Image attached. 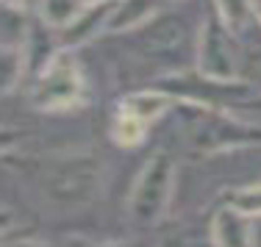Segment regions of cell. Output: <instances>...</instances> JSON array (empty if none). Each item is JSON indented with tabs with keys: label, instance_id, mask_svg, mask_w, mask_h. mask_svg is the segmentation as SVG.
Instances as JSON below:
<instances>
[{
	"label": "cell",
	"instance_id": "cell-1",
	"mask_svg": "<svg viewBox=\"0 0 261 247\" xmlns=\"http://www.w3.org/2000/svg\"><path fill=\"white\" fill-rule=\"evenodd\" d=\"M178 122L186 145L203 156L242 147L261 145V125L247 117L236 114L228 106H211V103H178Z\"/></svg>",
	"mask_w": 261,
	"mask_h": 247
},
{
	"label": "cell",
	"instance_id": "cell-2",
	"mask_svg": "<svg viewBox=\"0 0 261 247\" xmlns=\"http://www.w3.org/2000/svg\"><path fill=\"white\" fill-rule=\"evenodd\" d=\"M86 103V78L84 67L78 61L75 50L56 47L50 59L42 61L36 70L34 86H31V106L59 114V111H72Z\"/></svg>",
	"mask_w": 261,
	"mask_h": 247
},
{
	"label": "cell",
	"instance_id": "cell-3",
	"mask_svg": "<svg viewBox=\"0 0 261 247\" xmlns=\"http://www.w3.org/2000/svg\"><path fill=\"white\" fill-rule=\"evenodd\" d=\"M175 175H178V164L172 158V153L167 150L153 153L145 161L128 197V217L136 225L147 228L156 225L164 217L167 206L172 200V189H175Z\"/></svg>",
	"mask_w": 261,
	"mask_h": 247
},
{
	"label": "cell",
	"instance_id": "cell-4",
	"mask_svg": "<svg viewBox=\"0 0 261 247\" xmlns=\"http://www.w3.org/2000/svg\"><path fill=\"white\" fill-rule=\"evenodd\" d=\"M195 70L217 81H242L233 50V34L211 11L195 36Z\"/></svg>",
	"mask_w": 261,
	"mask_h": 247
},
{
	"label": "cell",
	"instance_id": "cell-5",
	"mask_svg": "<svg viewBox=\"0 0 261 247\" xmlns=\"http://www.w3.org/2000/svg\"><path fill=\"white\" fill-rule=\"evenodd\" d=\"M39 178L47 192L61 200H84L97 186V161L89 153H67L42 161Z\"/></svg>",
	"mask_w": 261,
	"mask_h": 247
},
{
	"label": "cell",
	"instance_id": "cell-6",
	"mask_svg": "<svg viewBox=\"0 0 261 247\" xmlns=\"http://www.w3.org/2000/svg\"><path fill=\"white\" fill-rule=\"evenodd\" d=\"M189 39V28L181 17H153L147 25L134 31V45L145 59H167L178 53Z\"/></svg>",
	"mask_w": 261,
	"mask_h": 247
},
{
	"label": "cell",
	"instance_id": "cell-7",
	"mask_svg": "<svg viewBox=\"0 0 261 247\" xmlns=\"http://www.w3.org/2000/svg\"><path fill=\"white\" fill-rule=\"evenodd\" d=\"M117 0H89L84 6V11L59 31V47H67V50H78V47L89 45L97 36H106L109 31V20L114 14Z\"/></svg>",
	"mask_w": 261,
	"mask_h": 247
},
{
	"label": "cell",
	"instance_id": "cell-8",
	"mask_svg": "<svg viewBox=\"0 0 261 247\" xmlns=\"http://www.w3.org/2000/svg\"><path fill=\"white\" fill-rule=\"evenodd\" d=\"M178 103L181 100H178L172 92L161 89V86H150V89H136V92L122 95L114 108L125 111V114H134V117H139L142 122L153 125V122H159L164 114H170L172 108H178Z\"/></svg>",
	"mask_w": 261,
	"mask_h": 247
},
{
	"label": "cell",
	"instance_id": "cell-9",
	"mask_svg": "<svg viewBox=\"0 0 261 247\" xmlns=\"http://www.w3.org/2000/svg\"><path fill=\"white\" fill-rule=\"evenodd\" d=\"M253 217L242 214L231 203L220 206L211 217V239L214 247H253Z\"/></svg>",
	"mask_w": 261,
	"mask_h": 247
},
{
	"label": "cell",
	"instance_id": "cell-10",
	"mask_svg": "<svg viewBox=\"0 0 261 247\" xmlns=\"http://www.w3.org/2000/svg\"><path fill=\"white\" fill-rule=\"evenodd\" d=\"M159 9H161V0H117L106 36L134 34L136 28L147 25L159 14Z\"/></svg>",
	"mask_w": 261,
	"mask_h": 247
},
{
	"label": "cell",
	"instance_id": "cell-11",
	"mask_svg": "<svg viewBox=\"0 0 261 247\" xmlns=\"http://www.w3.org/2000/svg\"><path fill=\"white\" fill-rule=\"evenodd\" d=\"M147 122H142L139 117L134 114H125V111L114 108V120H111V128H109V136L114 145L120 147H139L147 136Z\"/></svg>",
	"mask_w": 261,
	"mask_h": 247
},
{
	"label": "cell",
	"instance_id": "cell-12",
	"mask_svg": "<svg viewBox=\"0 0 261 247\" xmlns=\"http://www.w3.org/2000/svg\"><path fill=\"white\" fill-rule=\"evenodd\" d=\"M86 3H89V0H39V3H36V11H39L42 22H45L47 28L61 31L84 11Z\"/></svg>",
	"mask_w": 261,
	"mask_h": 247
},
{
	"label": "cell",
	"instance_id": "cell-13",
	"mask_svg": "<svg viewBox=\"0 0 261 247\" xmlns=\"http://www.w3.org/2000/svg\"><path fill=\"white\" fill-rule=\"evenodd\" d=\"M214 14L231 34H239L256 17V3L253 0H214Z\"/></svg>",
	"mask_w": 261,
	"mask_h": 247
},
{
	"label": "cell",
	"instance_id": "cell-14",
	"mask_svg": "<svg viewBox=\"0 0 261 247\" xmlns=\"http://www.w3.org/2000/svg\"><path fill=\"white\" fill-rule=\"evenodd\" d=\"M25 64H28V47L25 45H3V56H0V75H3V92L6 95L22 81Z\"/></svg>",
	"mask_w": 261,
	"mask_h": 247
},
{
	"label": "cell",
	"instance_id": "cell-15",
	"mask_svg": "<svg viewBox=\"0 0 261 247\" xmlns=\"http://www.w3.org/2000/svg\"><path fill=\"white\" fill-rule=\"evenodd\" d=\"M228 203L233 208H239L242 214H247V217H261V183L236 189V192L228 195Z\"/></svg>",
	"mask_w": 261,
	"mask_h": 247
},
{
	"label": "cell",
	"instance_id": "cell-16",
	"mask_svg": "<svg viewBox=\"0 0 261 247\" xmlns=\"http://www.w3.org/2000/svg\"><path fill=\"white\" fill-rule=\"evenodd\" d=\"M228 108H233L236 114H250L247 120L261 122V97H258V100H250V97H245V100L233 103V106H228Z\"/></svg>",
	"mask_w": 261,
	"mask_h": 247
},
{
	"label": "cell",
	"instance_id": "cell-17",
	"mask_svg": "<svg viewBox=\"0 0 261 247\" xmlns=\"http://www.w3.org/2000/svg\"><path fill=\"white\" fill-rule=\"evenodd\" d=\"M106 247H145L139 242H117V244H106Z\"/></svg>",
	"mask_w": 261,
	"mask_h": 247
},
{
	"label": "cell",
	"instance_id": "cell-18",
	"mask_svg": "<svg viewBox=\"0 0 261 247\" xmlns=\"http://www.w3.org/2000/svg\"><path fill=\"white\" fill-rule=\"evenodd\" d=\"M6 247H11V244H6ZM17 247H50V244H39V242H20Z\"/></svg>",
	"mask_w": 261,
	"mask_h": 247
},
{
	"label": "cell",
	"instance_id": "cell-19",
	"mask_svg": "<svg viewBox=\"0 0 261 247\" xmlns=\"http://www.w3.org/2000/svg\"><path fill=\"white\" fill-rule=\"evenodd\" d=\"M253 3H256V20L261 22V0H253Z\"/></svg>",
	"mask_w": 261,
	"mask_h": 247
},
{
	"label": "cell",
	"instance_id": "cell-20",
	"mask_svg": "<svg viewBox=\"0 0 261 247\" xmlns=\"http://www.w3.org/2000/svg\"><path fill=\"white\" fill-rule=\"evenodd\" d=\"M161 3H170V0H161Z\"/></svg>",
	"mask_w": 261,
	"mask_h": 247
}]
</instances>
